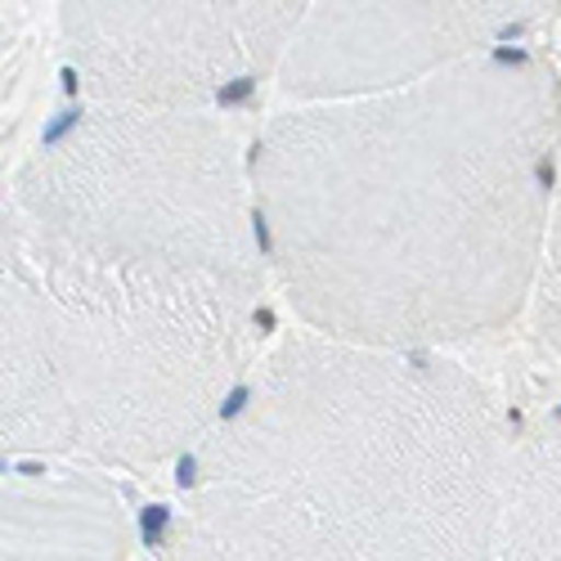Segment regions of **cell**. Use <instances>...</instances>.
Here are the masks:
<instances>
[{
	"mask_svg": "<svg viewBox=\"0 0 561 561\" xmlns=\"http://www.w3.org/2000/svg\"><path fill=\"white\" fill-rule=\"evenodd\" d=\"M557 5L458 0V5H306L278 68L293 104H346L427 81L499 45L535 41Z\"/></svg>",
	"mask_w": 561,
	"mask_h": 561,
	"instance_id": "cell-5",
	"label": "cell"
},
{
	"mask_svg": "<svg viewBox=\"0 0 561 561\" xmlns=\"http://www.w3.org/2000/svg\"><path fill=\"white\" fill-rule=\"evenodd\" d=\"M135 535L113 477L77 462H5V561H130Z\"/></svg>",
	"mask_w": 561,
	"mask_h": 561,
	"instance_id": "cell-6",
	"label": "cell"
},
{
	"mask_svg": "<svg viewBox=\"0 0 561 561\" xmlns=\"http://www.w3.org/2000/svg\"><path fill=\"white\" fill-rule=\"evenodd\" d=\"M530 329L561 359V175H557V198H552V220H548L543 270H539V288L530 306Z\"/></svg>",
	"mask_w": 561,
	"mask_h": 561,
	"instance_id": "cell-9",
	"label": "cell"
},
{
	"mask_svg": "<svg viewBox=\"0 0 561 561\" xmlns=\"http://www.w3.org/2000/svg\"><path fill=\"white\" fill-rule=\"evenodd\" d=\"M225 117L72 104L5 175V400L55 462L171 472L270 351Z\"/></svg>",
	"mask_w": 561,
	"mask_h": 561,
	"instance_id": "cell-1",
	"label": "cell"
},
{
	"mask_svg": "<svg viewBox=\"0 0 561 561\" xmlns=\"http://www.w3.org/2000/svg\"><path fill=\"white\" fill-rule=\"evenodd\" d=\"M248 175L270 288L306 333L449 355L535 306L561 72L517 41L387 95L293 104Z\"/></svg>",
	"mask_w": 561,
	"mask_h": 561,
	"instance_id": "cell-2",
	"label": "cell"
},
{
	"mask_svg": "<svg viewBox=\"0 0 561 561\" xmlns=\"http://www.w3.org/2000/svg\"><path fill=\"white\" fill-rule=\"evenodd\" d=\"M512 436L440 351L270 342L171 467V503L252 561H494Z\"/></svg>",
	"mask_w": 561,
	"mask_h": 561,
	"instance_id": "cell-3",
	"label": "cell"
},
{
	"mask_svg": "<svg viewBox=\"0 0 561 561\" xmlns=\"http://www.w3.org/2000/svg\"><path fill=\"white\" fill-rule=\"evenodd\" d=\"M306 19L297 0L203 5H55L59 55L77 104L225 117L278 81Z\"/></svg>",
	"mask_w": 561,
	"mask_h": 561,
	"instance_id": "cell-4",
	"label": "cell"
},
{
	"mask_svg": "<svg viewBox=\"0 0 561 561\" xmlns=\"http://www.w3.org/2000/svg\"><path fill=\"white\" fill-rule=\"evenodd\" d=\"M494 561H561V400L512 440Z\"/></svg>",
	"mask_w": 561,
	"mask_h": 561,
	"instance_id": "cell-7",
	"label": "cell"
},
{
	"mask_svg": "<svg viewBox=\"0 0 561 561\" xmlns=\"http://www.w3.org/2000/svg\"><path fill=\"white\" fill-rule=\"evenodd\" d=\"M139 543H145L149 561H252L248 552L229 548L198 522H190L184 512L167 499L158 507H145L139 517Z\"/></svg>",
	"mask_w": 561,
	"mask_h": 561,
	"instance_id": "cell-8",
	"label": "cell"
}]
</instances>
